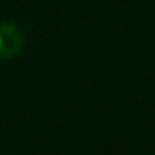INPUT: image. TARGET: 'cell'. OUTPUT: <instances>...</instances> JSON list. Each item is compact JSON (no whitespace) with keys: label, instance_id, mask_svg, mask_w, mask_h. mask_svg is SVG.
Wrapping results in <instances>:
<instances>
[{"label":"cell","instance_id":"cell-1","mask_svg":"<svg viewBox=\"0 0 155 155\" xmlns=\"http://www.w3.org/2000/svg\"><path fill=\"white\" fill-rule=\"evenodd\" d=\"M24 32L12 24H0V57L12 58L24 48Z\"/></svg>","mask_w":155,"mask_h":155}]
</instances>
